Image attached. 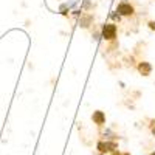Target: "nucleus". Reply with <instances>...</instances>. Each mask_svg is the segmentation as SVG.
Masks as SVG:
<instances>
[{"label": "nucleus", "mask_w": 155, "mask_h": 155, "mask_svg": "<svg viewBox=\"0 0 155 155\" xmlns=\"http://www.w3.org/2000/svg\"><path fill=\"white\" fill-rule=\"evenodd\" d=\"M98 153L99 155H106V153H112L115 150H118V143L115 140H101L96 144Z\"/></svg>", "instance_id": "obj_1"}, {"label": "nucleus", "mask_w": 155, "mask_h": 155, "mask_svg": "<svg viewBox=\"0 0 155 155\" xmlns=\"http://www.w3.org/2000/svg\"><path fill=\"white\" fill-rule=\"evenodd\" d=\"M116 33H118V28H116L115 23H106L104 27L101 28V37L107 42H112L116 39Z\"/></svg>", "instance_id": "obj_2"}, {"label": "nucleus", "mask_w": 155, "mask_h": 155, "mask_svg": "<svg viewBox=\"0 0 155 155\" xmlns=\"http://www.w3.org/2000/svg\"><path fill=\"white\" fill-rule=\"evenodd\" d=\"M116 12L123 17H130V16L135 14V8L129 2H120L118 5H116Z\"/></svg>", "instance_id": "obj_3"}, {"label": "nucleus", "mask_w": 155, "mask_h": 155, "mask_svg": "<svg viewBox=\"0 0 155 155\" xmlns=\"http://www.w3.org/2000/svg\"><path fill=\"white\" fill-rule=\"evenodd\" d=\"M92 121L98 126V127H102L106 124V113L101 112V110H95L93 115H92Z\"/></svg>", "instance_id": "obj_4"}, {"label": "nucleus", "mask_w": 155, "mask_h": 155, "mask_svg": "<svg viewBox=\"0 0 155 155\" xmlns=\"http://www.w3.org/2000/svg\"><path fill=\"white\" fill-rule=\"evenodd\" d=\"M137 70H138V73H140V74H143V76H149V74L152 73V65H150L149 62L143 61V62H140L138 65H137Z\"/></svg>", "instance_id": "obj_5"}, {"label": "nucleus", "mask_w": 155, "mask_h": 155, "mask_svg": "<svg viewBox=\"0 0 155 155\" xmlns=\"http://www.w3.org/2000/svg\"><path fill=\"white\" fill-rule=\"evenodd\" d=\"M93 22V16L92 14H81V19H79V27L82 28H88Z\"/></svg>", "instance_id": "obj_6"}, {"label": "nucleus", "mask_w": 155, "mask_h": 155, "mask_svg": "<svg viewBox=\"0 0 155 155\" xmlns=\"http://www.w3.org/2000/svg\"><path fill=\"white\" fill-rule=\"evenodd\" d=\"M147 25H149V28H150V30H155V22H153V20H150Z\"/></svg>", "instance_id": "obj_7"}, {"label": "nucleus", "mask_w": 155, "mask_h": 155, "mask_svg": "<svg viewBox=\"0 0 155 155\" xmlns=\"http://www.w3.org/2000/svg\"><path fill=\"white\" fill-rule=\"evenodd\" d=\"M110 155H121V152H120V150H115V152H112Z\"/></svg>", "instance_id": "obj_8"}, {"label": "nucleus", "mask_w": 155, "mask_h": 155, "mask_svg": "<svg viewBox=\"0 0 155 155\" xmlns=\"http://www.w3.org/2000/svg\"><path fill=\"white\" fill-rule=\"evenodd\" d=\"M121 155H130V152H121Z\"/></svg>", "instance_id": "obj_9"}, {"label": "nucleus", "mask_w": 155, "mask_h": 155, "mask_svg": "<svg viewBox=\"0 0 155 155\" xmlns=\"http://www.w3.org/2000/svg\"><path fill=\"white\" fill-rule=\"evenodd\" d=\"M149 155H155V150H153V152H150V153H149Z\"/></svg>", "instance_id": "obj_10"}]
</instances>
